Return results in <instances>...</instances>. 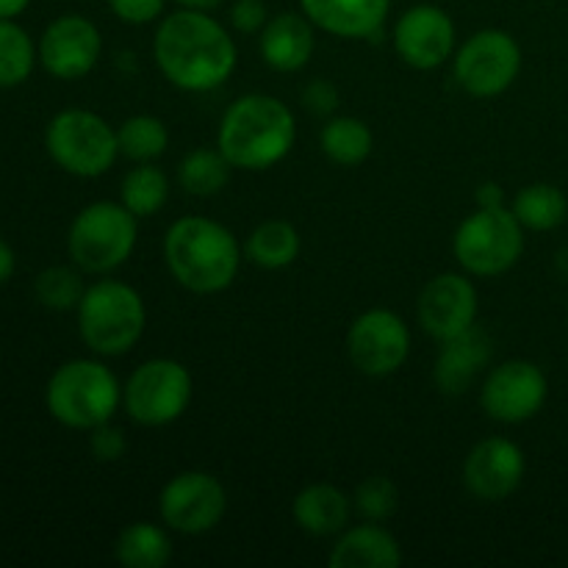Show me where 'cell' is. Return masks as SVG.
Returning a JSON list of instances; mask_svg holds the SVG:
<instances>
[{"instance_id": "cell-14", "label": "cell", "mask_w": 568, "mask_h": 568, "mask_svg": "<svg viewBox=\"0 0 568 568\" xmlns=\"http://www.w3.org/2000/svg\"><path fill=\"white\" fill-rule=\"evenodd\" d=\"M44 72L59 81H78L98 67L103 37L98 26L81 14H61L44 28L37 44Z\"/></svg>"}, {"instance_id": "cell-5", "label": "cell", "mask_w": 568, "mask_h": 568, "mask_svg": "<svg viewBox=\"0 0 568 568\" xmlns=\"http://www.w3.org/2000/svg\"><path fill=\"white\" fill-rule=\"evenodd\" d=\"M78 314L81 342L103 358L131 353L148 325L142 294L122 281H98L87 286Z\"/></svg>"}, {"instance_id": "cell-7", "label": "cell", "mask_w": 568, "mask_h": 568, "mask_svg": "<svg viewBox=\"0 0 568 568\" xmlns=\"http://www.w3.org/2000/svg\"><path fill=\"white\" fill-rule=\"evenodd\" d=\"M453 253L460 270L477 277L505 275L525 253V225L508 205L480 209L466 216L453 236Z\"/></svg>"}, {"instance_id": "cell-9", "label": "cell", "mask_w": 568, "mask_h": 568, "mask_svg": "<svg viewBox=\"0 0 568 568\" xmlns=\"http://www.w3.org/2000/svg\"><path fill=\"white\" fill-rule=\"evenodd\" d=\"M194 397L192 372L175 358L139 364L122 388L128 416L142 427H166L181 419Z\"/></svg>"}, {"instance_id": "cell-28", "label": "cell", "mask_w": 568, "mask_h": 568, "mask_svg": "<svg viewBox=\"0 0 568 568\" xmlns=\"http://www.w3.org/2000/svg\"><path fill=\"white\" fill-rule=\"evenodd\" d=\"M231 161L216 150H192L178 166V183L192 197H214L231 181Z\"/></svg>"}, {"instance_id": "cell-11", "label": "cell", "mask_w": 568, "mask_h": 568, "mask_svg": "<svg viewBox=\"0 0 568 568\" xmlns=\"http://www.w3.org/2000/svg\"><path fill=\"white\" fill-rule=\"evenodd\" d=\"M227 510V491L220 477L209 471H181L159 497V514L170 530L181 536H203L222 521Z\"/></svg>"}, {"instance_id": "cell-3", "label": "cell", "mask_w": 568, "mask_h": 568, "mask_svg": "<svg viewBox=\"0 0 568 568\" xmlns=\"http://www.w3.org/2000/svg\"><path fill=\"white\" fill-rule=\"evenodd\" d=\"M164 264L186 292L220 294L242 270V247L231 227L209 216H181L166 227Z\"/></svg>"}, {"instance_id": "cell-16", "label": "cell", "mask_w": 568, "mask_h": 568, "mask_svg": "<svg viewBox=\"0 0 568 568\" xmlns=\"http://www.w3.org/2000/svg\"><path fill=\"white\" fill-rule=\"evenodd\" d=\"M416 320L438 344L460 336L477 322V288L460 272H444L425 283L416 303Z\"/></svg>"}, {"instance_id": "cell-23", "label": "cell", "mask_w": 568, "mask_h": 568, "mask_svg": "<svg viewBox=\"0 0 568 568\" xmlns=\"http://www.w3.org/2000/svg\"><path fill=\"white\" fill-rule=\"evenodd\" d=\"M175 555L172 538L153 521H133L122 527L114 544V558L125 568H164Z\"/></svg>"}, {"instance_id": "cell-6", "label": "cell", "mask_w": 568, "mask_h": 568, "mask_svg": "<svg viewBox=\"0 0 568 568\" xmlns=\"http://www.w3.org/2000/svg\"><path fill=\"white\" fill-rule=\"evenodd\" d=\"M139 216L122 203L98 200L72 220L67 233V253L72 264L89 275H109L125 264L136 250Z\"/></svg>"}, {"instance_id": "cell-12", "label": "cell", "mask_w": 568, "mask_h": 568, "mask_svg": "<svg viewBox=\"0 0 568 568\" xmlns=\"http://www.w3.org/2000/svg\"><path fill=\"white\" fill-rule=\"evenodd\" d=\"M410 331L388 308L364 311L347 331V355L366 377H388L408 361Z\"/></svg>"}, {"instance_id": "cell-24", "label": "cell", "mask_w": 568, "mask_h": 568, "mask_svg": "<svg viewBox=\"0 0 568 568\" xmlns=\"http://www.w3.org/2000/svg\"><path fill=\"white\" fill-rule=\"evenodd\" d=\"M300 247H303V242H300V233L292 222L266 220L250 233L244 253L261 270H286L297 261Z\"/></svg>"}, {"instance_id": "cell-40", "label": "cell", "mask_w": 568, "mask_h": 568, "mask_svg": "<svg viewBox=\"0 0 568 568\" xmlns=\"http://www.w3.org/2000/svg\"><path fill=\"white\" fill-rule=\"evenodd\" d=\"M181 9H194V11H214L220 9L222 0H175Z\"/></svg>"}, {"instance_id": "cell-27", "label": "cell", "mask_w": 568, "mask_h": 568, "mask_svg": "<svg viewBox=\"0 0 568 568\" xmlns=\"http://www.w3.org/2000/svg\"><path fill=\"white\" fill-rule=\"evenodd\" d=\"M170 200V178L164 170L150 161V164H136L125 172L120 183V203L139 220L159 214Z\"/></svg>"}, {"instance_id": "cell-4", "label": "cell", "mask_w": 568, "mask_h": 568, "mask_svg": "<svg viewBox=\"0 0 568 568\" xmlns=\"http://www.w3.org/2000/svg\"><path fill=\"white\" fill-rule=\"evenodd\" d=\"M44 405L59 425L70 430H92L116 414L122 405V386L103 361L75 358L50 375Z\"/></svg>"}, {"instance_id": "cell-37", "label": "cell", "mask_w": 568, "mask_h": 568, "mask_svg": "<svg viewBox=\"0 0 568 568\" xmlns=\"http://www.w3.org/2000/svg\"><path fill=\"white\" fill-rule=\"evenodd\" d=\"M477 205L480 209H499V205H505V192L499 183H483L480 189H477Z\"/></svg>"}, {"instance_id": "cell-26", "label": "cell", "mask_w": 568, "mask_h": 568, "mask_svg": "<svg viewBox=\"0 0 568 568\" xmlns=\"http://www.w3.org/2000/svg\"><path fill=\"white\" fill-rule=\"evenodd\" d=\"M510 211L525 225V231H555L566 222L568 197L552 183H530L516 192Z\"/></svg>"}, {"instance_id": "cell-33", "label": "cell", "mask_w": 568, "mask_h": 568, "mask_svg": "<svg viewBox=\"0 0 568 568\" xmlns=\"http://www.w3.org/2000/svg\"><path fill=\"white\" fill-rule=\"evenodd\" d=\"M89 449H92L94 460H100V464H114L128 453V438L120 427L103 422V425L89 430Z\"/></svg>"}, {"instance_id": "cell-25", "label": "cell", "mask_w": 568, "mask_h": 568, "mask_svg": "<svg viewBox=\"0 0 568 568\" xmlns=\"http://www.w3.org/2000/svg\"><path fill=\"white\" fill-rule=\"evenodd\" d=\"M322 153L342 166L364 164L375 148L372 128L358 116H333L320 133Z\"/></svg>"}, {"instance_id": "cell-21", "label": "cell", "mask_w": 568, "mask_h": 568, "mask_svg": "<svg viewBox=\"0 0 568 568\" xmlns=\"http://www.w3.org/2000/svg\"><path fill=\"white\" fill-rule=\"evenodd\" d=\"M399 564L403 547L386 527H381V521L342 530L331 552L333 568H397Z\"/></svg>"}, {"instance_id": "cell-10", "label": "cell", "mask_w": 568, "mask_h": 568, "mask_svg": "<svg viewBox=\"0 0 568 568\" xmlns=\"http://www.w3.org/2000/svg\"><path fill=\"white\" fill-rule=\"evenodd\" d=\"M521 72V48L503 28L471 33L453 55V75L471 98H497L508 92Z\"/></svg>"}, {"instance_id": "cell-38", "label": "cell", "mask_w": 568, "mask_h": 568, "mask_svg": "<svg viewBox=\"0 0 568 568\" xmlns=\"http://www.w3.org/2000/svg\"><path fill=\"white\" fill-rule=\"evenodd\" d=\"M14 270H17L14 250H11L9 242H3V239H0V286H3V283L14 275Z\"/></svg>"}, {"instance_id": "cell-31", "label": "cell", "mask_w": 568, "mask_h": 568, "mask_svg": "<svg viewBox=\"0 0 568 568\" xmlns=\"http://www.w3.org/2000/svg\"><path fill=\"white\" fill-rule=\"evenodd\" d=\"M87 294L81 270L72 266H48L33 281V297L50 311H75Z\"/></svg>"}, {"instance_id": "cell-1", "label": "cell", "mask_w": 568, "mask_h": 568, "mask_svg": "<svg viewBox=\"0 0 568 568\" xmlns=\"http://www.w3.org/2000/svg\"><path fill=\"white\" fill-rule=\"evenodd\" d=\"M153 59L183 92H214L236 70V42L211 11L178 9L159 22Z\"/></svg>"}, {"instance_id": "cell-39", "label": "cell", "mask_w": 568, "mask_h": 568, "mask_svg": "<svg viewBox=\"0 0 568 568\" xmlns=\"http://www.w3.org/2000/svg\"><path fill=\"white\" fill-rule=\"evenodd\" d=\"M31 0H0V20H14L17 14L28 9Z\"/></svg>"}, {"instance_id": "cell-15", "label": "cell", "mask_w": 568, "mask_h": 568, "mask_svg": "<svg viewBox=\"0 0 568 568\" xmlns=\"http://www.w3.org/2000/svg\"><path fill=\"white\" fill-rule=\"evenodd\" d=\"M394 50L414 70H436L455 55V22L442 6L416 3L394 26Z\"/></svg>"}, {"instance_id": "cell-20", "label": "cell", "mask_w": 568, "mask_h": 568, "mask_svg": "<svg viewBox=\"0 0 568 568\" xmlns=\"http://www.w3.org/2000/svg\"><path fill=\"white\" fill-rule=\"evenodd\" d=\"M488 361H491V338L475 325L460 333V336L442 342L436 366H433V381H436L438 392L455 397V394L466 392L471 386L477 372Z\"/></svg>"}, {"instance_id": "cell-19", "label": "cell", "mask_w": 568, "mask_h": 568, "mask_svg": "<svg viewBox=\"0 0 568 568\" xmlns=\"http://www.w3.org/2000/svg\"><path fill=\"white\" fill-rule=\"evenodd\" d=\"M303 14L338 39H369L386 22L392 0H300Z\"/></svg>"}, {"instance_id": "cell-34", "label": "cell", "mask_w": 568, "mask_h": 568, "mask_svg": "<svg viewBox=\"0 0 568 568\" xmlns=\"http://www.w3.org/2000/svg\"><path fill=\"white\" fill-rule=\"evenodd\" d=\"M166 0H109V9L114 11L116 20L128 26H148L164 14Z\"/></svg>"}, {"instance_id": "cell-36", "label": "cell", "mask_w": 568, "mask_h": 568, "mask_svg": "<svg viewBox=\"0 0 568 568\" xmlns=\"http://www.w3.org/2000/svg\"><path fill=\"white\" fill-rule=\"evenodd\" d=\"M303 100L316 114H331V111L338 109V89L331 81H325V78H316L303 92Z\"/></svg>"}, {"instance_id": "cell-30", "label": "cell", "mask_w": 568, "mask_h": 568, "mask_svg": "<svg viewBox=\"0 0 568 568\" xmlns=\"http://www.w3.org/2000/svg\"><path fill=\"white\" fill-rule=\"evenodd\" d=\"M39 61L37 44L14 20H0V89H14L31 78Z\"/></svg>"}, {"instance_id": "cell-8", "label": "cell", "mask_w": 568, "mask_h": 568, "mask_svg": "<svg viewBox=\"0 0 568 568\" xmlns=\"http://www.w3.org/2000/svg\"><path fill=\"white\" fill-rule=\"evenodd\" d=\"M44 148L61 170L75 178L105 175L120 155L114 128L87 109L59 111L48 122Z\"/></svg>"}, {"instance_id": "cell-18", "label": "cell", "mask_w": 568, "mask_h": 568, "mask_svg": "<svg viewBox=\"0 0 568 568\" xmlns=\"http://www.w3.org/2000/svg\"><path fill=\"white\" fill-rule=\"evenodd\" d=\"M314 22L303 11H283L266 20L264 31L258 33L261 59L277 72H300L308 67L314 55L316 37Z\"/></svg>"}, {"instance_id": "cell-2", "label": "cell", "mask_w": 568, "mask_h": 568, "mask_svg": "<svg viewBox=\"0 0 568 568\" xmlns=\"http://www.w3.org/2000/svg\"><path fill=\"white\" fill-rule=\"evenodd\" d=\"M297 122L283 100L264 92L242 94L227 105L216 131V148L233 170L261 172L281 164L294 148Z\"/></svg>"}, {"instance_id": "cell-29", "label": "cell", "mask_w": 568, "mask_h": 568, "mask_svg": "<svg viewBox=\"0 0 568 568\" xmlns=\"http://www.w3.org/2000/svg\"><path fill=\"white\" fill-rule=\"evenodd\" d=\"M116 142H120V155L136 164H150V161L161 159L170 148V131H166L164 120L153 114H136L128 116L120 128H116Z\"/></svg>"}, {"instance_id": "cell-22", "label": "cell", "mask_w": 568, "mask_h": 568, "mask_svg": "<svg viewBox=\"0 0 568 568\" xmlns=\"http://www.w3.org/2000/svg\"><path fill=\"white\" fill-rule=\"evenodd\" d=\"M292 514L300 530L327 538L347 530L353 503L342 488L331 486V483H311L294 497Z\"/></svg>"}, {"instance_id": "cell-13", "label": "cell", "mask_w": 568, "mask_h": 568, "mask_svg": "<svg viewBox=\"0 0 568 568\" xmlns=\"http://www.w3.org/2000/svg\"><path fill=\"white\" fill-rule=\"evenodd\" d=\"M549 397V381L532 361H505L488 372L480 392V405L494 422L521 425L544 408Z\"/></svg>"}, {"instance_id": "cell-32", "label": "cell", "mask_w": 568, "mask_h": 568, "mask_svg": "<svg viewBox=\"0 0 568 568\" xmlns=\"http://www.w3.org/2000/svg\"><path fill=\"white\" fill-rule=\"evenodd\" d=\"M397 508L399 491L388 477H366V480L355 488V510H358L366 521L392 519V516L397 514Z\"/></svg>"}, {"instance_id": "cell-35", "label": "cell", "mask_w": 568, "mask_h": 568, "mask_svg": "<svg viewBox=\"0 0 568 568\" xmlns=\"http://www.w3.org/2000/svg\"><path fill=\"white\" fill-rule=\"evenodd\" d=\"M266 6L264 0H236L231 9V26L239 33H261L266 26Z\"/></svg>"}, {"instance_id": "cell-17", "label": "cell", "mask_w": 568, "mask_h": 568, "mask_svg": "<svg viewBox=\"0 0 568 568\" xmlns=\"http://www.w3.org/2000/svg\"><path fill=\"white\" fill-rule=\"evenodd\" d=\"M527 458L510 438L494 436L475 444L464 460V486L483 503H503L521 486Z\"/></svg>"}]
</instances>
